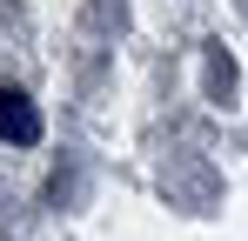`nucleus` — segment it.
I'll return each instance as SVG.
<instances>
[{
    "label": "nucleus",
    "instance_id": "1",
    "mask_svg": "<svg viewBox=\"0 0 248 241\" xmlns=\"http://www.w3.org/2000/svg\"><path fill=\"white\" fill-rule=\"evenodd\" d=\"M0 141H14V148H34L41 141V107L20 87H7V80H0Z\"/></svg>",
    "mask_w": 248,
    "mask_h": 241
},
{
    "label": "nucleus",
    "instance_id": "2",
    "mask_svg": "<svg viewBox=\"0 0 248 241\" xmlns=\"http://www.w3.org/2000/svg\"><path fill=\"white\" fill-rule=\"evenodd\" d=\"M208 94H215V101L235 94V60H228L221 47H208Z\"/></svg>",
    "mask_w": 248,
    "mask_h": 241
}]
</instances>
